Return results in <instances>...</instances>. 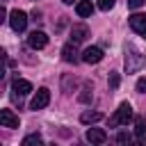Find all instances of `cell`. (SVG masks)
Instances as JSON below:
<instances>
[{"mask_svg":"<svg viewBox=\"0 0 146 146\" xmlns=\"http://www.w3.org/2000/svg\"><path fill=\"white\" fill-rule=\"evenodd\" d=\"M144 55L132 46V43H125V71L128 73H137V71H141V66H144Z\"/></svg>","mask_w":146,"mask_h":146,"instance_id":"obj_1","label":"cell"},{"mask_svg":"<svg viewBox=\"0 0 146 146\" xmlns=\"http://www.w3.org/2000/svg\"><path fill=\"white\" fill-rule=\"evenodd\" d=\"M128 121H132V105L130 103H121L116 114L110 119V125H125Z\"/></svg>","mask_w":146,"mask_h":146,"instance_id":"obj_2","label":"cell"},{"mask_svg":"<svg viewBox=\"0 0 146 146\" xmlns=\"http://www.w3.org/2000/svg\"><path fill=\"white\" fill-rule=\"evenodd\" d=\"M9 25H11L14 32H23V30L27 27V14L21 11V9H14V11L9 14Z\"/></svg>","mask_w":146,"mask_h":146,"instance_id":"obj_3","label":"cell"},{"mask_svg":"<svg viewBox=\"0 0 146 146\" xmlns=\"http://www.w3.org/2000/svg\"><path fill=\"white\" fill-rule=\"evenodd\" d=\"M48 103H50V91H48L46 87H41V89H36V94H34L30 107H32V110H43Z\"/></svg>","mask_w":146,"mask_h":146,"instance_id":"obj_4","label":"cell"},{"mask_svg":"<svg viewBox=\"0 0 146 146\" xmlns=\"http://www.w3.org/2000/svg\"><path fill=\"white\" fill-rule=\"evenodd\" d=\"M27 43H30V48L41 50V48H46V46H48V34H46V32H41V30H34V32L27 36Z\"/></svg>","mask_w":146,"mask_h":146,"instance_id":"obj_5","label":"cell"},{"mask_svg":"<svg viewBox=\"0 0 146 146\" xmlns=\"http://www.w3.org/2000/svg\"><path fill=\"white\" fill-rule=\"evenodd\" d=\"M103 59V50L98 48V46H89L84 52H82V62H87V64H98Z\"/></svg>","mask_w":146,"mask_h":146,"instance_id":"obj_6","label":"cell"},{"mask_svg":"<svg viewBox=\"0 0 146 146\" xmlns=\"http://www.w3.org/2000/svg\"><path fill=\"white\" fill-rule=\"evenodd\" d=\"M0 123L5 125V128H18V116L11 112V110H0Z\"/></svg>","mask_w":146,"mask_h":146,"instance_id":"obj_7","label":"cell"},{"mask_svg":"<svg viewBox=\"0 0 146 146\" xmlns=\"http://www.w3.org/2000/svg\"><path fill=\"white\" fill-rule=\"evenodd\" d=\"M89 36V27L87 25H73L71 27V41L73 43H82Z\"/></svg>","mask_w":146,"mask_h":146,"instance_id":"obj_8","label":"cell"},{"mask_svg":"<svg viewBox=\"0 0 146 146\" xmlns=\"http://www.w3.org/2000/svg\"><path fill=\"white\" fill-rule=\"evenodd\" d=\"M62 57H64V62H71V64H75L78 59H82V57H78V48H75L73 41L66 43V46L62 48Z\"/></svg>","mask_w":146,"mask_h":146,"instance_id":"obj_9","label":"cell"},{"mask_svg":"<svg viewBox=\"0 0 146 146\" xmlns=\"http://www.w3.org/2000/svg\"><path fill=\"white\" fill-rule=\"evenodd\" d=\"M87 141H91V144H105L107 141V135L100 128H89L87 130Z\"/></svg>","mask_w":146,"mask_h":146,"instance_id":"obj_10","label":"cell"},{"mask_svg":"<svg viewBox=\"0 0 146 146\" xmlns=\"http://www.w3.org/2000/svg\"><path fill=\"white\" fill-rule=\"evenodd\" d=\"M130 27H132L135 32L144 34V32H146V16H144V14H132V16H130Z\"/></svg>","mask_w":146,"mask_h":146,"instance_id":"obj_11","label":"cell"},{"mask_svg":"<svg viewBox=\"0 0 146 146\" xmlns=\"http://www.w3.org/2000/svg\"><path fill=\"white\" fill-rule=\"evenodd\" d=\"M11 89H14L18 96H27V94L32 91V82H27V80H18V78H16V80L11 82Z\"/></svg>","mask_w":146,"mask_h":146,"instance_id":"obj_12","label":"cell"},{"mask_svg":"<svg viewBox=\"0 0 146 146\" xmlns=\"http://www.w3.org/2000/svg\"><path fill=\"white\" fill-rule=\"evenodd\" d=\"M75 11H78V16H80V18H89V16L94 14V7H91V2H89V0H80V2L75 5Z\"/></svg>","mask_w":146,"mask_h":146,"instance_id":"obj_13","label":"cell"},{"mask_svg":"<svg viewBox=\"0 0 146 146\" xmlns=\"http://www.w3.org/2000/svg\"><path fill=\"white\" fill-rule=\"evenodd\" d=\"M100 119H103L100 112H82V114H80V121H82V123H96V121H100Z\"/></svg>","mask_w":146,"mask_h":146,"instance_id":"obj_14","label":"cell"},{"mask_svg":"<svg viewBox=\"0 0 146 146\" xmlns=\"http://www.w3.org/2000/svg\"><path fill=\"white\" fill-rule=\"evenodd\" d=\"M135 135H137V139H139V141H146V121H144V119H137Z\"/></svg>","mask_w":146,"mask_h":146,"instance_id":"obj_15","label":"cell"},{"mask_svg":"<svg viewBox=\"0 0 146 146\" xmlns=\"http://www.w3.org/2000/svg\"><path fill=\"white\" fill-rule=\"evenodd\" d=\"M41 144H43L41 135H27V137L23 139V146H41Z\"/></svg>","mask_w":146,"mask_h":146,"instance_id":"obj_16","label":"cell"},{"mask_svg":"<svg viewBox=\"0 0 146 146\" xmlns=\"http://www.w3.org/2000/svg\"><path fill=\"white\" fill-rule=\"evenodd\" d=\"M119 84H121V78H119V73H114V71H112V73H110V87H112V89H116Z\"/></svg>","mask_w":146,"mask_h":146,"instance_id":"obj_17","label":"cell"},{"mask_svg":"<svg viewBox=\"0 0 146 146\" xmlns=\"http://www.w3.org/2000/svg\"><path fill=\"white\" fill-rule=\"evenodd\" d=\"M114 2H116V0H98V7H100L103 11H110V9L114 7Z\"/></svg>","mask_w":146,"mask_h":146,"instance_id":"obj_18","label":"cell"},{"mask_svg":"<svg viewBox=\"0 0 146 146\" xmlns=\"http://www.w3.org/2000/svg\"><path fill=\"white\" fill-rule=\"evenodd\" d=\"M89 91H91L89 87L82 89V94H80V100H82V103H89V100H91V94H89Z\"/></svg>","mask_w":146,"mask_h":146,"instance_id":"obj_19","label":"cell"},{"mask_svg":"<svg viewBox=\"0 0 146 146\" xmlns=\"http://www.w3.org/2000/svg\"><path fill=\"white\" fill-rule=\"evenodd\" d=\"M135 89H137V94H146V80H144V78H139Z\"/></svg>","mask_w":146,"mask_h":146,"instance_id":"obj_20","label":"cell"},{"mask_svg":"<svg viewBox=\"0 0 146 146\" xmlns=\"http://www.w3.org/2000/svg\"><path fill=\"white\" fill-rule=\"evenodd\" d=\"M144 2H146V0H128V7H130V9H139Z\"/></svg>","mask_w":146,"mask_h":146,"instance_id":"obj_21","label":"cell"},{"mask_svg":"<svg viewBox=\"0 0 146 146\" xmlns=\"http://www.w3.org/2000/svg\"><path fill=\"white\" fill-rule=\"evenodd\" d=\"M116 141H119V144H125V141H128V135H125V132H121V135L116 137Z\"/></svg>","mask_w":146,"mask_h":146,"instance_id":"obj_22","label":"cell"},{"mask_svg":"<svg viewBox=\"0 0 146 146\" xmlns=\"http://www.w3.org/2000/svg\"><path fill=\"white\" fill-rule=\"evenodd\" d=\"M62 2H64V5H73L75 0H62Z\"/></svg>","mask_w":146,"mask_h":146,"instance_id":"obj_23","label":"cell"},{"mask_svg":"<svg viewBox=\"0 0 146 146\" xmlns=\"http://www.w3.org/2000/svg\"><path fill=\"white\" fill-rule=\"evenodd\" d=\"M144 39H146V32H144Z\"/></svg>","mask_w":146,"mask_h":146,"instance_id":"obj_24","label":"cell"}]
</instances>
